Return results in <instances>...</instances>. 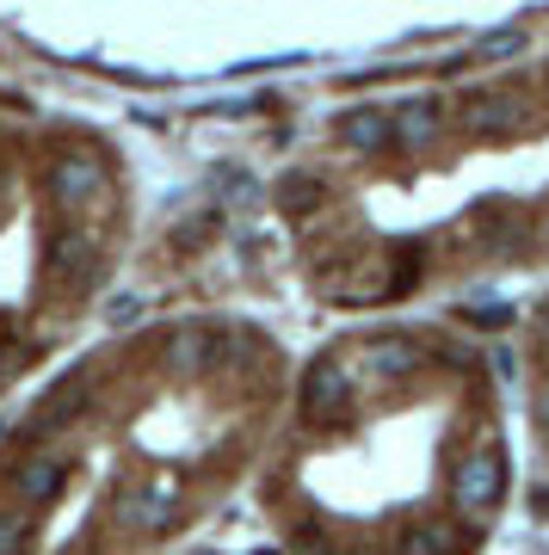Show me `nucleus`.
<instances>
[{
    "label": "nucleus",
    "instance_id": "obj_1",
    "mask_svg": "<svg viewBox=\"0 0 549 555\" xmlns=\"http://www.w3.org/2000/svg\"><path fill=\"white\" fill-rule=\"evenodd\" d=\"M500 494H507V463H500V451H494V444H482V451H470L463 463H457V476H451L457 513L488 518L494 506H500Z\"/></svg>",
    "mask_w": 549,
    "mask_h": 555
},
{
    "label": "nucleus",
    "instance_id": "obj_2",
    "mask_svg": "<svg viewBox=\"0 0 549 555\" xmlns=\"http://www.w3.org/2000/svg\"><path fill=\"white\" fill-rule=\"evenodd\" d=\"M346 396H353V383H346V371L340 364H315L309 383H303V408L321 420H334L340 408H346Z\"/></svg>",
    "mask_w": 549,
    "mask_h": 555
},
{
    "label": "nucleus",
    "instance_id": "obj_3",
    "mask_svg": "<svg viewBox=\"0 0 549 555\" xmlns=\"http://www.w3.org/2000/svg\"><path fill=\"white\" fill-rule=\"evenodd\" d=\"M13 488H20L25 500H50V494L62 488V469L50 463V456H31V463H25L20 476H13Z\"/></svg>",
    "mask_w": 549,
    "mask_h": 555
},
{
    "label": "nucleus",
    "instance_id": "obj_4",
    "mask_svg": "<svg viewBox=\"0 0 549 555\" xmlns=\"http://www.w3.org/2000/svg\"><path fill=\"white\" fill-rule=\"evenodd\" d=\"M395 137L408 142V149H426L432 137H438V112H432V105H408V112H401V118L390 124Z\"/></svg>",
    "mask_w": 549,
    "mask_h": 555
},
{
    "label": "nucleus",
    "instance_id": "obj_5",
    "mask_svg": "<svg viewBox=\"0 0 549 555\" xmlns=\"http://www.w3.org/2000/svg\"><path fill=\"white\" fill-rule=\"evenodd\" d=\"M216 346H222V339H216L210 327H179V334H174V358L186 364V371H192V364H210Z\"/></svg>",
    "mask_w": 549,
    "mask_h": 555
},
{
    "label": "nucleus",
    "instance_id": "obj_6",
    "mask_svg": "<svg viewBox=\"0 0 549 555\" xmlns=\"http://www.w3.org/2000/svg\"><path fill=\"white\" fill-rule=\"evenodd\" d=\"M390 137L395 130H390L383 112H353V118H346V142H353V149H383Z\"/></svg>",
    "mask_w": 549,
    "mask_h": 555
},
{
    "label": "nucleus",
    "instance_id": "obj_7",
    "mask_svg": "<svg viewBox=\"0 0 549 555\" xmlns=\"http://www.w3.org/2000/svg\"><path fill=\"white\" fill-rule=\"evenodd\" d=\"M365 358H371L383 377H401V371H413V346H408V339H371V346H365Z\"/></svg>",
    "mask_w": 549,
    "mask_h": 555
},
{
    "label": "nucleus",
    "instance_id": "obj_8",
    "mask_svg": "<svg viewBox=\"0 0 549 555\" xmlns=\"http://www.w3.org/2000/svg\"><path fill=\"white\" fill-rule=\"evenodd\" d=\"M457 537L445 531V525H413L408 537H401V555H451Z\"/></svg>",
    "mask_w": 549,
    "mask_h": 555
},
{
    "label": "nucleus",
    "instance_id": "obj_9",
    "mask_svg": "<svg viewBox=\"0 0 549 555\" xmlns=\"http://www.w3.org/2000/svg\"><path fill=\"white\" fill-rule=\"evenodd\" d=\"M25 537H31V518H25V513H7V518H0V555H20Z\"/></svg>",
    "mask_w": 549,
    "mask_h": 555
},
{
    "label": "nucleus",
    "instance_id": "obj_10",
    "mask_svg": "<svg viewBox=\"0 0 549 555\" xmlns=\"http://www.w3.org/2000/svg\"><path fill=\"white\" fill-rule=\"evenodd\" d=\"M470 321H475V327H507L512 309H507V302H482V309H470Z\"/></svg>",
    "mask_w": 549,
    "mask_h": 555
},
{
    "label": "nucleus",
    "instance_id": "obj_11",
    "mask_svg": "<svg viewBox=\"0 0 549 555\" xmlns=\"http://www.w3.org/2000/svg\"><path fill=\"white\" fill-rule=\"evenodd\" d=\"M475 112H482V130H507V100H475Z\"/></svg>",
    "mask_w": 549,
    "mask_h": 555
},
{
    "label": "nucleus",
    "instance_id": "obj_12",
    "mask_svg": "<svg viewBox=\"0 0 549 555\" xmlns=\"http://www.w3.org/2000/svg\"><path fill=\"white\" fill-rule=\"evenodd\" d=\"M488 50H494V56H500V50H519V31H494Z\"/></svg>",
    "mask_w": 549,
    "mask_h": 555
},
{
    "label": "nucleus",
    "instance_id": "obj_13",
    "mask_svg": "<svg viewBox=\"0 0 549 555\" xmlns=\"http://www.w3.org/2000/svg\"><path fill=\"white\" fill-rule=\"evenodd\" d=\"M537 420H544V433H549V383L537 389Z\"/></svg>",
    "mask_w": 549,
    "mask_h": 555
},
{
    "label": "nucleus",
    "instance_id": "obj_14",
    "mask_svg": "<svg viewBox=\"0 0 549 555\" xmlns=\"http://www.w3.org/2000/svg\"><path fill=\"white\" fill-rule=\"evenodd\" d=\"M544 334H549V302H544Z\"/></svg>",
    "mask_w": 549,
    "mask_h": 555
},
{
    "label": "nucleus",
    "instance_id": "obj_15",
    "mask_svg": "<svg viewBox=\"0 0 549 555\" xmlns=\"http://www.w3.org/2000/svg\"><path fill=\"white\" fill-rule=\"evenodd\" d=\"M544 235H549V229H544Z\"/></svg>",
    "mask_w": 549,
    "mask_h": 555
}]
</instances>
